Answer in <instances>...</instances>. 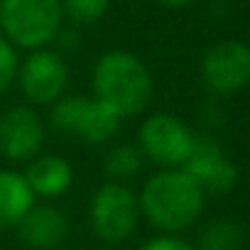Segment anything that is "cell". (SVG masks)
Instances as JSON below:
<instances>
[{"label": "cell", "instance_id": "obj_1", "mask_svg": "<svg viewBox=\"0 0 250 250\" xmlns=\"http://www.w3.org/2000/svg\"><path fill=\"white\" fill-rule=\"evenodd\" d=\"M204 201V189L184 169H162L152 174L138 194L140 216L160 233L172 235H179L199 221Z\"/></svg>", "mask_w": 250, "mask_h": 250}, {"label": "cell", "instance_id": "obj_2", "mask_svg": "<svg viewBox=\"0 0 250 250\" xmlns=\"http://www.w3.org/2000/svg\"><path fill=\"white\" fill-rule=\"evenodd\" d=\"M93 98L105 103L120 120L140 115L152 101V74L145 62L128 49L101 54L91 79Z\"/></svg>", "mask_w": 250, "mask_h": 250}, {"label": "cell", "instance_id": "obj_3", "mask_svg": "<svg viewBox=\"0 0 250 250\" xmlns=\"http://www.w3.org/2000/svg\"><path fill=\"white\" fill-rule=\"evenodd\" d=\"M62 27V0H0V32L15 49L49 47Z\"/></svg>", "mask_w": 250, "mask_h": 250}, {"label": "cell", "instance_id": "obj_4", "mask_svg": "<svg viewBox=\"0 0 250 250\" xmlns=\"http://www.w3.org/2000/svg\"><path fill=\"white\" fill-rule=\"evenodd\" d=\"M120 123L123 120L93 96H62L49 105V128L88 145H108L118 135Z\"/></svg>", "mask_w": 250, "mask_h": 250}, {"label": "cell", "instance_id": "obj_5", "mask_svg": "<svg viewBox=\"0 0 250 250\" xmlns=\"http://www.w3.org/2000/svg\"><path fill=\"white\" fill-rule=\"evenodd\" d=\"M140 204L138 194L120 182H105L88 201V223L93 235L105 245L125 243L138 228Z\"/></svg>", "mask_w": 250, "mask_h": 250}, {"label": "cell", "instance_id": "obj_6", "mask_svg": "<svg viewBox=\"0 0 250 250\" xmlns=\"http://www.w3.org/2000/svg\"><path fill=\"white\" fill-rule=\"evenodd\" d=\"M194 130L172 113H152L140 123L138 150L162 169H179L194 145Z\"/></svg>", "mask_w": 250, "mask_h": 250}, {"label": "cell", "instance_id": "obj_7", "mask_svg": "<svg viewBox=\"0 0 250 250\" xmlns=\"http://www.w3.org/2000/svg\"><path fill=\"white\" fill-rule=\"evenodd\" d=\"M15 83L32 105H52L62 96H66L69 64L64 54L57 49H35L20 62Z\"/></svg>", "mask_w": 250, "mask_h": 250}, {"label": "cell", "instance_id": "obj_8", "mask_svg": "<svg viewBox=\"0 0 250 250\" xmlns=\"http://www.w3.org/2000/svg\"><path fill=\"white\" fill-rule=\"evenodd\" d=\"M201 81L216 96H233L250 83V47L235 40L213 44L201 59Z\"/></svg>", "mask_w": 250, "mask_h": 250}, {"label": "cell", "instance_id": "obj_9", "mask_svg": "<svg viewBox=\"0 0 250 250\" xmlns=\"http://www.w3.org/2000/svg\"><path fill=\"white\" fill-rule=\"evenodd\" d=\"M47 140V125L30 105H10L0 113V155L10 162L35 160Z\"/></svg>", "mask_w": 250, "mask_h": 250}, {"label": "cell", "instance_id": "obj_10", "mask_svg": "<svg viewBox=\"0 0 250 250\" xmlns=\"http://www.w3.org/2000/svg\"><path fill=\"white\" fill-rule=\"evenodd\" d=\"M179 169L194 177L204 194H228L238 182V167L211 135H194L191 152Z\"/></svg>", "mask_w": 250, "mask_h": 250}, {"label": "cell", "instance_id": "obj_11", "mask_svg": "<svg viewBox=\"0 0 250 250\" xmlns=\"http://www.w3.org/2000/svg\"><path fill=\"white\" fill-rule=\"evenodd\" d=\"M18 238L32 250H52L69 235V218L52 204H35L15 226Z\"/></svg>", "mask_w": 250, "mask_h": 250}, {"label": "cell", "instance_id": "obj_12", "mask_svg": "<svg viewBox=\"0 0 250 250\" xmlns=\"http://www.w3.org/2000/svg\"><path fill=\"white\" fill-rule=\"evenodd\" d=\"M22 177L35 199H59L74 187V167L59 155H37Z\"/></svg>", "mask_w": 250, "mask_h": 250}, {"label": "cell", "instance_id": "obj_13", "mask_svg": "<svg viewBox=\"0 0 250 250\" xmlns=\"http://www.w3.org/2000/svg\"><path fill=\"white\" fill-rule=\"evenodd\" d=\"M35 204L37 199L20 172L0 169V230L15 228Z\"/></svg>", "mask_w": 250, "mask_h": 250}, {"label": "cell", "instance_id": "obj_14", "mask_svg": "<svg viewBox=\"0 0 250 250\" xmlns=\"http://www.w3.org/2000/svg\"><path fill=\"white\" fill-rule=\"evenodd\" d=\"M143 152L138 150V145H130V143H120V145H113L108 152H105V160H103V169L108 174V182H120L125 184L128 179L138 177L140 169H143Z\"/></svg>", "mask_w": 250, "mask_h": 250}, {"label": "cell", "instance_id": "obj_15", "mask_svg": "<svg viewBox=\"0 0 250 250\" xmlns=\"http://www.w3.org/2000/svg\"><path fill=\"white\" fill-rule=\"evenodd\" d=\"M243 245V228L228 218L208 221L196 238V250H240Z\"/></svg>", "mask_w": 250, "mask_h": 250}, {"label": "cell", "instance_id": "obj_16", "mask_svg": "<svg viewBox=\"0 0 250 250\" xmlns=\"http://www.w3.org/2000/svg\"><path fill=\"white\" fill-rule=\"evenodd\" d=\"M110 10V0H62V13L64 20H69L76 27L96 25L105 18Z\"/></svg>", "mask_w": 250, "mask_h": 250}, {"label": "cell", "instance_id": "obj_17", "mask_svg": "<svg viewBox=\"0 0 250 250\" xmlns=\"http://www.w3.org/2000/svg\"><path fill=\"white\" fill-rule=\"evenodd\" d=\"M18 69H20L18 49L0 32V96H5L18 81Z\"/></svg>", "mask_w": 250, "mask_h": 250}, {"label": "cell", "instance_id": "obj_18", "mask_svg": "<svg viewBox=\"0 0 250 250\" xmlns=\"http://www.w3.org/2000/svg\"><path fill=\"white\" fill-rule=\"evenodd\" d=\"M138 250H196L194 243H189L182 235H172V233H160L147 238Z\"/></svg>", "mask_w": 250, "mask_h": 250}, {"label": "cell", "instance_id": "obj_19", "mask_svg": "<svg viewBox=\"0 0 250 250\" xmlns=\"http://www.w3.org/2000/svg\"><path fill=\"white\" fill-rule=\"evenodd\" d=\"M157 3L162 8H169V10H179V8H187L191 3H196V0H157Z\"/></svg>", "mask_w": 250, "mask_h": 250}]
</instances>
